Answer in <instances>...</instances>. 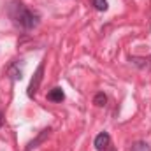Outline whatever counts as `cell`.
<instances>
[{"instance_id": "cell-1", "label": "cell", "mask_w": 151, "mask_h": 151, "mask_svg": "<svg viewBox=\"0 0 151 151\" xmlns=\"http://www.w3.org/2000/svg\"><path fill=\"white\" fill-rule=\"evenodd\" d=\"M9 16H11V19L16 25H19L25 30H32V28H35L39 25V14L34 12V11H30V9H27L19 0L11 2V5H9Z\"/></svg>"}, {"instance_id": "cell-2", "label": "cell", "mask_w": 151, "mask_h": 151, "mask_svg": "<svg viewBox=\"0 0 151 151\" xmlns=\"http://www.w3.org/2000/svg\"><path fill=\"white\" fill-rule=\"evenodd\" d=\"M42 74H44V62H40V65L37 67V70L34 72V77H32V81H30V84H28L27 95H28L30 99H34V97L37 95L39 88H40V83H42Z\"/></svg>"}, {"instance_id": "cell-3", "label": "cell", "mask_w": 151, "mask_h": 151, "mask_svg": "<svg viewBox=\"0 0 151 151\" xmlns=\"http://www.w3.org/2000/svg\"><path fill=\"white\" fill-rule=\"evenodd\" d=\"M109 144H111V135L107 132H100L93 141V146L97 151H104L106 148H109Z\"/></svg>"}, {"instance_id": "cell-4", "label": "cell", "mask_w": 151, "mask_h": 151, "mask_svg": "<svg viewBox=\"0 0 151 151\" xmlns=\"http://www.w3.org/2000/svg\"><path fill=\"white\" fill-rule=\"evenodd\" d=\"M49 135H51V128H44V130H42V132L39 134L37 137L34 139V141H30V142H28V146H27V151L35 150L39 144H40V142H44V141H46V139H47Z\"/></svg>"}, {"instance_id": "cell-5", "label": "cell", "mask_w": 151, "mask_h": 151, "mask_svg": "<svg viewBox=\"0 0 151 151\" xmlns=\"http://www.w3.org/2000/svg\"><path fill=\"white\" fill-rule=\"evenodd\" d=\"M7 76H9L12 81H19V79L23 77V69H19V63H18V62L12 63V65H9V69H7Z\"/></svg>"}, {"instance_id": "cell-6", "label": "cell", "mask_w": 151, "mask_h": 151, "mask_svg": "<svg viewBox=\"0 0 151 151\" xmlns=\"http://www.w3.org/2000/svg\"><path fill=\"white\" fill-rule=\"evenodd\" d=\"M63 99H65V93H63V90H62L60 86L53 88V90L47 93V100H51V102H62Z\"/></svg>"}, {"instance_id": "cell-7", "label": "cell", "mask_w": 151, "mask_h": 151, "mask_svg": "<svg viewBox=\"0 0 151 151\" xmlns=\"http://www.w3.org/2000/svg\"><path fill=\"white\" fill-rule=\"evenodd\" d=\"M106 102H107V97H106V93H97L95 97H93V104L97 106V107H102V106H106Z\"/></svg>"}, {"instance_id": "cell-8", "label": "cell", "mask_w": 151, "mask_h": 151, "mask_svg": "<svg viewBox=\"0 0 151 151\" xmlns=\"http://www.w3.org/2000/svg\"><path fill=\"white\" fill-rule=\"evenodd\" d=\"M132 151H151L150 144L148 142H142V141H137L132 144Z\"/></svg>"}, {"instance_id": "cell-9", "label": "cell", "mask_w": 151, "mask_h": 151, "mask_svg": "<svg viewBox=\"0 0 151 151\" xmlns=\"http://www.w3.org/2000/svg\"><path fill=\"white\" fill-rule=\"evenodd\" d=\"M91 5L97 9V11H107V0H91Z\"/></svg>"}, {"instance_id": "cell-10", "label": "cell", "mask_w": 151, "mask_h": 151, "mask_svg": "<svg viewBox=\"0 0 151 151\" xmlns=\"http://www.w3.org/2000/svg\"><path fill=\"white\" fill-rule=\"evenodd\" d=\"M4 121H5V118H4V113H2V109H0V128L4 127Z\"/></svg>"}, {"instance_id": "cell-11", "label": "cell", "mask_w": 151, "mask_h": 151, "mask_svg": "<svg viewBox=\"0 0 151 151\" xmlns=\"http://www.w3.org/2000/svg\"><path fill=\"white\" fill-rule=\"evenodd\" d=\"M104 151H118V150H114V148H111V146H109V148H106Z\"/></svg>"}]
</instances>
